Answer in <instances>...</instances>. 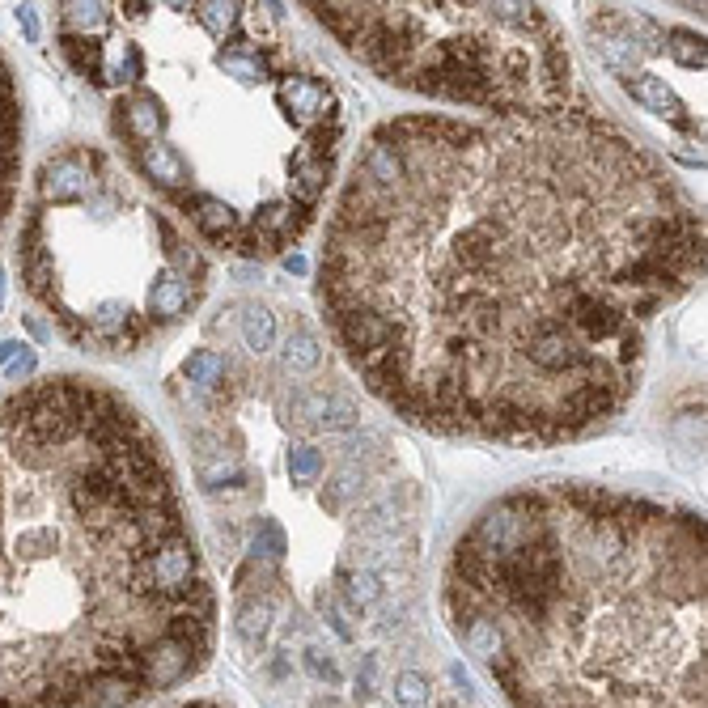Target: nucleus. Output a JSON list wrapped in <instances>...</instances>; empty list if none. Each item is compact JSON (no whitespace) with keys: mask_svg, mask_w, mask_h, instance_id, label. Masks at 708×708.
Segmentation results:
<instances>
[{"mask_svg":"<svg viewBox=\"0 0 708 708\" xmlns=\"http://www.w3.org/2000/svg\"><path fill=\"white\" fill-rule=\"evenodd\" d=\"M17 272L85 352L132 357L208 293V259L162 204L94 145L43 157L17 234Z\"/></svg>","mask_w":708,"mask_h":708,"instance_id":"39448f33","label":"nucleus"},{"mask_svg":"<svg viewBox=\"0 0 708 708\" xmlns=\"http://www.w3.org/2000/svg\"><path fill=\"white\" fill-rule=\"evenodd\" d=\"M374 679H378V658L374 653H365V662H361V675H357V704H369L374 700Z\"/></svg>","mask_w":708,"mask_h":708,"instance_id":"f3484780","label":"nucleus"},{"mask_svg":"<svg viewBox=\"0 0 708 708\" xmlns=\"http://www.w3.org/2000/svg\"><path fill=\"white\" fill-rule=\"evenodd\" d=\"M183 374L208 391V386H217V382L225 378V357H221L217 348H196V352H191V357L183 361Z\"/></svg>","mask_w":708,"mask_h":708,"instance_id":"9b49d317","label":"nucleus"},{"mask_svg":"<svg viewBox=\"0 0 708 708\" xmlns=\"http://www.w3.org/2000/svg\"><path fill=\"white\" fill-rule=\"evenodd\" d=\"M191 708H217V704H191Z\"/></svg>","mask_w":708,"mask_h":708,"instance_id":"a211bd4d","label":"nucleus"},{"mask_svg":"<svg viewBox=\"0 0 708 708\" xmlns=\"http://www.w3.org/2000/svg\"><path fill=\"white\" fill-rule=\"evenodd\" d=\"M395 700L403 708H429V679L416 675V670H403L395 679Z\"/></svg>","mask_w":708,"mask_h":708,"instance_id":"ddd939ff","label":"nucleus"},{"mask_svg":"<svg viewBox=\"0 0 708 708\" xmlns=\"http://www.w3.org/2000/svg\"><path fill=\"white\" fill-rule=\"evenodd\" d=\"M17 174H22V98L9 60L0 56V229L17 196Z\"/></svg>","mask_w":708,"mask_h":708,"instance_id":"0eeeda50","label":"nucleus"},{"mask_svg":"<svg viewBox=\"0 0 708 708\" xmlns=\"http://www.w3.org/2000/svg\"><path fill=\"white\" fill-rule=\"evenodd\" d=\"M272 628V603L268 598H251V603H242L238 611V632L246 645H263V636Z\"/></svg>","mask_w":708,"mask_h":708,"instance_id":"f8f14e48","label":"nucleus"},{"mask_svg":"<svg viewBox=\"0 0 708 708\" xmlns=\"http://www.w3.org/2000/svg\"><path fill=\"white\" fill-rule=\"evenodd\" d=\"M208 649V573L140 407L94 378L0 395V708H128Z\"/></svg>","mask_w":708,"mask_h":708,"instance_id":"f03ea898","label":"nucleus"},{"mask_svg":"<svg viewBox=\"0 0 708 708\" xmlns=\"http://www.w3.org/2000/svg\"><path fill=\"white\" fill-rule=\"evenodd\" d=\"M302 662H306V670H310V675L318 679V683H327V687H340V666H335L331 658H327V653L323 649H306L302 653Z\"/></svg>","mask_w":708,"mask_h":708,"instance_id":"dca6fc26","label":"nucleus"},{"mask_svg":"<svg viewBox=\"0 0 708 708\" xmlns=\"http://www.w3.org/2000/svg\"><path fill=\"white\" fill-rule=\"evenodd\" d=\"M446 611L513 708H704V518L683 505L509 492L458 535Z\"/></svg>","mask_w":708,"mask_h":708,"instance_id":"7ed1b4c3","label":"nucleus"},{"mask_svg":"<svg viewBox=\"0 0 708 708\" xmlns=\"http://www.w3.org/2000/svg\"><path fill=\"white\" fill-rule=\"evenodd\" d=\"M340 581H344V598H348L352 615H365L382 603V577H378V569H369V564H361V569H344Z\"/></svg>","mask_w":708,"mask_h":708,"instance_id":"6e6552de","label":"nucleus"},{"mask_svg":"<svg viewBox=\"0 0 708 708\" xmlns=\"http://www.w3.org/2000/svg\"><path fill=\"white\" fill-rule=\"evenodd\" d=\"M280 5H60L56 39L128 166L221 251L272 259L335 183L344 102L302 68Z\"/></svg>","mask_w":708,"mask_h":708,"instance_id":"20e7f679","label":"nucleus"},{"mask_svg":"<svg viewBox=\"0 0 708 708\" xmlns=\"http://www.w3.org/2000/svg\"><path fill=\"white\" fill-rule=\"evenodd\" d=\"M242 344L255 352V357H263V352H272L276 344V318L268 306H246L242 314Z\"/></svg>","mask_w":708,"mask_h":708,"instance_id":"1a4fd4ad","label":"nucleus"},{"mask_svg":"<svg viewBox=\"0 0 708 708\" xmlns=\"http://www.w3.org/2000/svg\"><path fill=\"white\" fill-rule=\"evenodd\" d=\"M255 556H268V560L285 556V530H280L276 522H259V530H255Z\"/></svg>","mask_w":708,"mask_h":708,"instance_id":"2eb2a0df","label":"nucleus"},{"mask_svg":"<svg viewBox=\"0 0 708 708\" xmlns=\"http://www.w3.org/2000/svg\"><path fill=\"white\" fill-rule=\"evenodd\" d=\"M323 454H318L314 446H297L293 454H289V475H293V480L297 484H314L318 480V475H323Z\"/></svg>","mask_w":708,"mask_h":708,"instance_id":"4468645a","label":"nucleus"},{"mask_svg":"<svg viewBox=\"0 0 708 708\" xmlns=\"http://www.w3.org/2000/svg\"><path fill=\"white\" fill-rule=\"evenodd\" d=\"M361 68L407 94L539 119L586 106L543 5H302Z\"/></svg>","mask_w":708,"mask_h":708,"instance_id":"423d86ee","label":"nucleus"},{"mask_svg":"<svg viewBox=\"0 0 708 708\" xmlns=\"http://www.w3.org/2000/svg\"><path fill=\"white\" fill-rule=\"evenodd\" d=\"M318 361H323V344H318V335L310 327H297L289 335V344H285V365L297 369V374H310V369H318Z\"/></svg>","mask_w":708,"mask_h":708,"instance_id":"9d476101","label":"nucleus"},{"mask_svg":"<svg viewBox=\"0 0 708 708\" xmlns=\"http://www.w3.org/2000/svg\"><path fill=\"white\" fill-rule=\"evenodd\" d=\"M700 272L692 196L590 106L399 115L335 196L318 306L395 416L556 446L624 412L653 323Z\"/></svg>","mask_w":708,"mask_h":708,"instance_id":"f257e3e1","label":"nucleus"}]
</instances>
